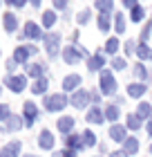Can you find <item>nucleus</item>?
I'll use <instances>...</instances> for the list:
<instances>
[{
  "label": "nucleus",
  "mask_w": 152,
  "mask_h": 157,
  "mask_svg": "<svg viewBox=\"0 0 152 157\" xmlns=\"http://www.w3.org/2000/svg\"><path fill=\"white\" fill-rule=\"evenodd\" d=\"M146 130H148V132H150V135H152V117H150V119H148V121H146Z\"/></svg>",
  "instance_id": "47"
},
{
  "label": "nucleus",
  "mask_w": 152,
  "mask_h": 157,
  "mask_svg": "<svg viewBox=\"0 0 152 157\" xmlns=\"http://www.w3.org/2000/svg\"><path fill=\"white\" fill-rule=\"evenodd\" d=\"M114 29H117V34H123V32H125V16H123V11H117V13H114Z\"/></svg>",
  "instance_id": "34"
},
{
  "label": "nucleus",
  "mask_w": 152,
  "mask_h": 157,
  "mask_svg": "<svg viewBox=\"0 0 152 157\" xmlns=\"http://www.w3.org/2000/svg\"><path fill=\"white\" fill-rule=\"evenodd\" d=\"M107 132H110V139L119 141V144H123V141L128 139V128H125V126H121V124H112Z\"/></svg>",
  "instance_id": "10"
},
{
  "label": "nucleus",
  "mask_w": 152,
  "mask_h": 157,
  "mask_svg": "<svg viewBox=\"0 0 152 157\" xmlns=\"http://www.w3.org/2000/svg\"><path fill=\"white\" fill-rule=\"evenodd\" d=\"M81 81H83V76H78V74L65 76V78H63V90H65V92H76V90H81Z\"/></svg>",
  "instance_id": "11"
},
{
  "label": "nucleus",
  "mask_w": 152,
  "mask_h": 157,
  "mask_svg": "<svg viewBox=\"0 0 152 157\" xmlns=\"http://www.w3.org/2000/svg\"><path fill=\"white\" fill-rule=\"evenodd\" d=\"M65 146H67V151L72 153H76V151H83V135H76V132H72L65 137Z\"/></svg>",
  "instance_id": "8"
},
{
  "label": "nucleus",
  "mask_w": 152,
  "mask_h": 157,
  "mask_svg": "<svg viewBox=\"0 0 152 157\" xmlns=\"http://www.w3.org/2000/svg\"><path fill=\"white\" fill-rule=\"evenodd\" d=\"M83 146H85V148L96 146V135H94L92 130H85V132H83Z\"/></svg>",
  "instance_id": "36"
},
{
  "label": "nucleus",
  "mask_w": 152,
  "mask_h": 157,
  "mask_svg": "<svg viewBox=\"0 0 152 157\" xmlns=\"http://www.w3.org/2000/svg\"><path fill=\"white\" fill-rule=\"evenodd\" d=\"M20 148H23L20 141H11V144L5 146V155H7V157H18V155H20Z\"/></svg>",
  "instance_id": "30"
},
{
  "label": "nucleus",
  "mask_w": 152,
  "mask_h": 157,
  "mask_svg": "<svg viewBox=\"0 0 152 157\" xmlns=\"http://www.w3.org/2000/svg\"><path fill=\"white\" fill-rule=\"evenodd\" d=\"M90 20H92V9H83V11H78V13H76V23L81 25V27H83V25H87Z\"/></svg>",
  "instance_id": "35"
},
{
  "label": "nucleus",
  "mask_w": 152,
  "mask_h": 157,
  "mask_svg": "<svg viewBox=\"0 0 152 157\" xmlns=\"http://www.w3.org/2000/svg\"><path fill=\"white\" fill-rule=\"evenodd\" d=\"M69 103L72 105H74V108L76 110H85V108H87V105L92 103V97H90V92L87 90H76L74 92V94H69Z\"/></svg>",
  "instance_id": "4"
},
{
  "label": "nucleus",
  "mask_w": 152,
  "mask_h": 157,
  "mask_svg": "<svg viewBox=\"0 0 152 157\" xmlns=\"http://www.w3.org/2000/svg\"><path fill=\"white\" fill-rule=\"evenodd\" d=\"M47 88H49V78L43 76V78H38V81L32 85V92H34V94H45Z\"/></svg>",
  "instance_id": "27"
},
{
  "label": "nucleus",
  "mask_w": 152,
  "mask_h": 157,
  "mask_svg": "<svg viewBox=\"0 0 152 157\" xmlns=\"http://www.w3.org/2000/svg\"><path fill=\"white\" fill-rule=\"evenodd\" d=\"M0 157H7V155H5V151H2V153H0Z\"/></svg>",
  "instance_id": "49"
},
{
  "label": "nucleus",
  "mask_w": 152,
  "mask_h": 157,
  "mask_svg": "<svg viewBox=\"0 0 152 157\" xmlns=\"http://www.w3.org/2000/svg\"><path fill=\"white\" fill-rule=\"evenodd\" d=\"M103 67H105V56L101 52L87 59V70L90 72H103Z\"/></svg>",
  "instance_id": "13"
},
{
  "label": "nucleus",
  "mask_w": 152,
  "mask_h": 157,
  "mask_svg": "<svg viewBox=\"0 0 152 157\" xmlns=\"http://www.w3.org/2000/svg\"><path fill=\"white\" fill-rule=\"evenodd\" d=\"M43 40H45V49H47L49 59H56L58 52H61V36L58 34H47Z\"/></svg>",
  "instance_id": "5"
},
{
  "label": "nucleus",
  "mask_w": 152,
  "mask_h": 157,
  "mask_svg": "<svg viewBox=\"0 0 152 157\" xmlns=\"http://www.w3.org/2000/svg\"><path fill=\"white\" fill-rule=\"evenodd\" d=\"M103 52H105L107 56H114V54L119 52V38H117V36L107 38V43H105V47H103Z\"/></svg>",
  "instance_id": "28"
},
{
  "label": "nucleus",
  "mask_w": 152,
  "mask_h": 157,
  "mask_svg": "<svg viewBox=\"0 0 152 157\" xmlns=\"http://www.w3.org/2000/svg\"><path fill=\"white\" fill-rule=\"evenodd\" d=\"M150 153H152V146H150Z\"/></svg>",
  "instance_id": "50"
},
{
  "label": "nucleus",
  "mask_w": 152,
  "mask_h": 157,
  "mask_svg": "<svg viewBox=\"0 0 152 157\" xmlns=\"http://www.w3.org/2000/svg\"><path fill=\"white\" fill-rule=\"evenodd\" d=\"M67 2L69 0H54V7L56 9H67Z\"/></svg>",
  "instance_id": "43"
},
{
  "label": "nucleus",
  "mask_w": 152,
  "mask_h": 157,
  "mask_svg": "<svg viewBox=\"0 0 152 157\" xmlns=\"http://www.w3.org/2000/svg\"><path fill=\"white\" fill-rule=\"evenodd\" d=\"M74 124H76V121H74V117H61L58 121H56V128H58V130L65 135V137H67V135H72V130H74Z\"/></svg>",
  "instance_id": "14"
},
{
  "label": "nucleus",
  "mask_w": 152,
  "mask_h": 157,
  "mask_svg": "<svg viewBox=\"0 0 152 157\" xmlns=\"http://www.w3.org/2000/svg\"><path fill=\"white\" fill-rule=\"evenodd\" d=\"M146 92H148V85L146 83H130L128 85V94L132 99H141Z\"/></svg>",
  "instance_id": "18"
},
{
  "label": "nucleus",
  "mask_w": 152,
  "mask_h": 157,
  "mask_svg": "<svg viewBox=\"0 0 152 157\" xmlns=\"http://www.w3.org/2000/svg\"><path fill=\"white\" fill-rule=\"evenodd\" d=\"M150 34H152V20H150V23H146V25H143L139 43H148V40H150Z\"/></svg>",
  "instance_id": "37"
},
{
  "label": "nucleus",
  "mask_w": 152,
  "mask_h": 157,
  "mask_svg": "<svg viewBox=\"0 0 152 157\" xmlns=\"http://www.w3.org/2000/svg\"><path fill=\"white\" fill-rule=\"evenodd\" d=\"M69 103V97L67 94H45V101H43V105H45V110L49 112H61L65 110V105Z\"/></svg>",
  "instance_id": "2"
},
{
  "label": "nucleus",
  "mask_w": 152,
  "mask_h": 157,
  "mask_svg": "<svg viewBox=\"0 0 152 157\" xmlns=\"http://www.w3.org/2000/svg\"><path fill=\"white\" fill-rule=\"evenodd\" d=\"M25 36H27V38H32V40H40V38H45V36H43L40 25H36V23H25Z\"/></svg>",
  "instance_id": "15"
},
{
  "label": "nucleus",
  "mask_w": 152,
  "mask_h": 157,
  "mask_svg": "<svg viewBox=\"0 0 152 157\" xmlns=\"http://www.w3.org/2000/svg\"><path fill=\"white\" fill-rule=\"evenodd\" d=\"M132 72H134V76H136V78H139V83H146L148 78H150V72H148V67L143 65V63H136Z\"/></svg>",
  "instance_id": "25"
},
{
  "label": "nucleus",
  "mask_w": 152,
  "mask_h": 157,
  "mask_svg": "<svg viewBox=\"0 0 152 157\" xmlns=\"http://www.w3.org/2000/svg\"><path fill=\"white\" fill-rule=\"evenodd\" d=\"M38 146L43 148V151H52V148L56 146V139H54L52 130H40V135H38Z\"/></svg>",
  "instance_id": "12"
},
{
  "label": "nucleus",
  "mask_w": 152,
  "mask_h": 157,
  "mask_svg": "<svg viewBox=\"0 0 152 157\" xmlns=\"http://www.w3.org/2000/svg\"><path fill=\"white\" fill-rule=\"evenodd\" d=\"M96 9L98 13H105V16H112L114 13V0H96Z\"/></svg>",
  "instance_id": "21"
},
{
  "label": "nucleus",
  "mask_w": 152,
  "mask_h": 157,
  "mask_svg": "<svg viewBox=\"0 0 152 157\" xmlns=\"http://www.w3.org/2000/svg\"><path fill=\"white\" fill-rule=\"evenodd\" d=\"M29 2H32L34 7H40V2H43V0H29Z\"/></svg>",
  "instance_id": "48"
},
{
  "label": "nucleus",
  "mask_w": 152,
  "mask_h": 157,
  "mask_svg": "<svg viewBox=\"0 0 152 157\" xmlns=\"http://www.w3.org/2000/svg\"><path fill=\"white\" fill-rule=\"evenodd\" d=\"M105 121H112V124H117L119 117H121V105L117 103H110V105H105Z\"/></svg>",
  "instance_id": "17"
},
{
  "label": "nucleus",
  "mask_w": 152,
  "mask_h": 157,
  "mask_svg": "<svg viewBox=\"0 0 152 157\" xmlns=\"http://www.w3.org/2000/svg\"><path fill=\"white\" fill-rule=\"evenodd\" d=\"M11 117V110H9V105H0V121H7V119H9Z\"/></svg>",
  "instance_id": "40"
},
{
  "label": "nucleus",
  "mask_w": 152,
  "mask_h": 157,
  "mask_svg": "<svg viewBox=\"0 0 152 157\" xmlns=\"http://www.w3.org/2000/svg\"><path fill=\"white\" fill-rule=\"evenodd\" d=\"M98 90H101V94H105V97H112V94H117V78H114V72L112 70H103V72H98Z\"/></svg>",
  "instance_id": "1"
},
{
  "label": "nucleus",
  "mask_w": 152,
  "mask_h": 157,
  "mask_svg": "<svg viewBox=\"0 0 152 157\" xmlns=\"http://www.w3.org/2000/svg\"><path fill=\"white\" fill-rule=\"evenodd\" d=\"M110 65H112L114 72H121V70H125V67H128V61H125V59H112V61H110Z\"/></svg>",
  "instance_id": "38"
},
{
  "label": "nucleus",
  "mask_w": 152,
  "mask_h": 157,
  "mask_svg": "<svg viewBox=\"0 0 152 157\" xmlns=\"http://www.w3.org/2000/svg\"><path fill=\"white\" fill-rule=\"evenodd\" d=\"M25 124V119L23 117H18V115H11L9 119L5 121V132H16V130H20V126Z\"/></svg>",
  "instance_id": "16"
},
{
  "label": "nucleus",
  "mask_w": 152,
  "mask_h": 157,
  "mask_svg": "<svg viewBox=\"0 0 152 157\" xmlns=\"http://www.w3.org/2000/svg\"><path fill=\"white\" fill-rule=\"evenodd\" d=\"M136 117H139L141 121H148V119L152 117V103L141 101L139 105H136Z\"/></svg>",
  "instance_id": "20"
},
{
  "label": "nucleus",
  "mask_w": 152,
  "mask_h": 157,
  "mask_svg": "<svg viewBox=\"0 0 152 157\" xmlns=\"http://www.w3.org/2000/svg\"><path fill=\"white\" fill-rule=\"evenodd\" d=\"M54 157H76L72 151H58V153H54Z\"/></svg>",
  "instance_id": "45"
},
{
  "label": "nucleus",
  "mask_w": 152,
  "mask_h": 157,
  "mask_svg": "<svg viewBox=\"0 0 152 157\" xmlns=\"http://www.w3.org/2000/svg\"><path fill=\"white\" fill-rule=\"evenodd\" d=\"M125 54H128V56L136 54V43H134V40H128V43H125Z\"/></svg>",
  "instance_id": "41"
},
{
  "label": "nucleus",
  "mask_w": 152,
  "mask_h": 157,
  "mask_svg": "<svg viewBox=\"0 0 152 157\" xmlns=\"http://www.w3.org/2000/svg\"><path fill=\"white\" fill-rule=\"evenodd\" d=\"M90 97H92V105L101 108V90H92V92H90Z\"/></svg>",
  "instance_id": "39"
},
{
  "label": "nucleus",
  "mask_w": 152,
  "mask_h": 157,
  "mask_svg": "<svg viewBox=\"0 0 152 157\" xmlns=\"http://www.w3.org/2000/svg\"><path fill=\"white\" fill-rule=\"evenodd\" d=\"M5 85L11 92H23L27 88V76H23V74H9L5 78Z\"/></svg>",
  "instance_id": "6"
},
{
  "label": "nucleus",
  "mask_w": 152,
  "mask_h": 157,
  "mask_svg": "<svg viewBox=\"0 0 152 157\" xmlns=\"http://www.w3.org/2000/svg\"><path fill=\"white\" fill-rule=\"evenodd\" d=\"M152 54V47H148V43H139L136 45V56H139L141 61H148Z\"/></svg>",
  "instance_id": "33"
},
{
  "label": "nucleus",
  "mask_w": 152,
  "mask_h": 157,
  "mask_svg": "<svg viewBox=\"0 0 152 157\" xmlns=\"http://www.w3.org/2000/svg\"><path fill=\"white\" fill-rule=\"evenodd\" d=\"M29 56H34L29 45H27V47H16V52H13V61H16V63H27Z\"/></svg>",
  "instance_id": "22"
},
{
  "label": "nucleus",
  "mask_w": 152,
  "mask_h": 157,
  "mask_svg": "<svg viewBox=\"0 0 152 157\" xmlns=\"http://www.w3.org/2000/svg\"><path fill=\"white\" fill-rule=\"evenodd\" d=\"M141 124L143 121L136 117V112H130V115L125 117V128L128 130H141Z\"/></svg>",
  "instance_id": "24"
},
{
  "label": "nucleus",
  "mask_w": 152,
  "mask_h": 157,
  "mask_svg": "<svg viewBox=\"0 0 152 157\" xmlns=\"http://www.w3.org/2000/svg\"><path fill=\"white\" fill-rule=\"evenodd\" d=\"M136 151H139V139L136 137H128L125 141H123V153L125 155H134Z\"/></svg>",
  "instance_id": "23"
},
{
  "label": "nucleus",
  "mask_w": 152,
  "mask_h": 157,
  "mask_svg": "<svg viewBox=\"0 0 152 157\" xmlns=\"http://www.w3.org/2000/svg\"><path fill=\"white\" fill-rule=\"evenodd\" d=\"M150 61H152V54H150Z\"/></svg>",
  "instance_id": "51"
},
{
  "label": "nucleus",
  "mask_w": 152,
  "mask_h": 157,
  "mask_svg": "<svg viewBox=\"0 0 152 157\" xmlns=\"http://www.w3.org/2000/svg\"><path fill=\"white\" fill-rule=\"evenodd\" d=\"M85 119H87V124L98 126V124H103V121H105V112H103V108L92 105V108H87V115H85Z\"/></svg>",
  "instance_id": "9"
},
{
  "label": "nucleus",
  "mask_w": 152,
  "mask_h": 157,
  "mask_svg": "<svg viewBox=\"0 0 152 157\" xmlns=\"http://www.w3.org/2000/svg\"><path fill=\"white\" fill-rule=\"evenodd\" d=\"M96 25H98V29L103 32V34L112 29V20H110V16H105V13H98V18H96Z\"/></svg>",
  "instance_id": "29"
},
{
  "label": "nucleus",
  "mask_w": 152,
  "mask_h": 157,
  "mask_svg": "<svg viewBox=\"0 0 152 157\" xmlns=\"http://www.w3.org/2000/svg\"><path fill=\"white\" fill-rule=\"evenodd\" d=\"M27 76L36 78V81L43 78L45 76V65H43V63H29V65H27Z\"/></svg>",
  "instance_id": "19"
},
{
  "label": "nucleus",
  "mask_w": 152,
  "mask_h": 157,
  "mask_svg": "<svg viewBox=\"0 0 152 157\" xmlns=\"http://www.w3.org/2000/svg\"><path fill=\"white\" fill-rule=\"evenodd\" d=\"M2 23H5V32H9V34L18 29V18L13 16V13H5Z\"/></svg>",
  "instance_id": "26"
},
{
  "label": "nucleus",
  "mask_w": 152,
  "mask_h": 157,
  "mask_svg": "<svg viewBox=\"0 0 152 157\" xmlns=\"http://www.w3.org/2000/svg\"><path fill=\"white\" fill-rule=\"evenodd\" d=\"M136 5H139V0H123V7H128L130 11H132L134 7H136Z\"/></svg>",
  "instance_id": "44"
},
{
  "label": "nucleus",
  "mask_w": 152,
  "mask_h": 157,
  "mask_svg": "<svg viewBox=\"0 0 152 157\" xmlns=\"http://www.w3.org/2000/svg\"><path fill=\"white\" fill-rule=\"evenodd\" d=\"M56 20H58L56 11H43V25H45L47 29H52V27L56 25Z\"/></svg>",
  "instance_id": "32"
},
{
  "label": "nucleus",
  "mask_w": 152,
  "mask_h": 157,
  "mask_svg": "<svg viewBox=\"0 0 152 157\" xmlns=\"http://www.w3.org/2000/svg\"><path fill=\"white\" fill-rule=\"evenodd\" d=\"M7 5H11V7H25L27 5V0H5Z\"/></svg>",
  "instance_id": "42"
},
{
  "label": "nucleus",
  "mask_w": 152,
  "mask_h": 157,
  "mask_svg": "<svg viewBox=\"0 0 152 157\" xmlns=\"http://www.w3.org/2000/svg\"><path fill=\"white\" fill-rule=\"evenodd\" d=\"M0 92H2V88H0Z\"/></svg>",
  "instance_id": "52"
},
{
  "label": "nucleus",
  "mask_w": 152,
  "mask_h": 157,
  "mask_svg": "<svg viewBox=\"0 0 152 157\" xmlns=\"http://www.w3.org/2000/svg\"><path fill=\"white\" fill-rule=\"evenodd\" d=\"M143 18H146V9H143L141 5H136L132 11H130V20L132 23H143Z\"/></svg>",
  "instance_id": "31"
},
{
  "label": "nucleus",
  "mask_w": 152,
  "mask_h": 157,
  "mask_svg": "<svg viewBox=\"0 0 152 157\" xmlns=\"http://www.w3.org/2000/svg\"><path fill=\"white\" fill-rule=\"evenodd\" d=\"M23 110H25V126H34V121L38 119V105H36L34 101H25L23 105Z\"/></svg>",
  "instance_id": "7"
},
{
  "label": "nucleus",
  "mask_w": 152,
  "mask_h": 157,
  "mask_svg": "<svg viewBox=\"0 0 152 157\" xmlns=\"http://www.w3.org/2000/svg\"><path fill=\"white\" fill-rule=\"evenodd\" d=\"M87 54L83 47H78V43L76 45H69V47H65L63 49V61L67 63V65H76V63H81V59Z\"/></svg>",
  "instance_id": "3"
},
{
  "label": "nucleus",
  "mask_w": 152,
  "mask_h": 157,
  "mask_svg": "<svg viewBox=\"0 0 152 157\" xmlns=\"http://www.w3.org/2000/svg\"><path fill=\"white\" fill-rule=\"evenodd\" d=\"M16 65H18V63L13 61V59H11V61H7V70H9V72H13V70H16Z\"/></svg>",
  "instance_id": "46"
}]
</instances>
